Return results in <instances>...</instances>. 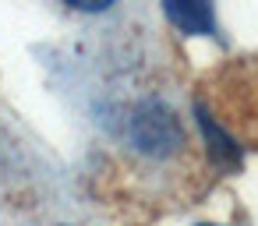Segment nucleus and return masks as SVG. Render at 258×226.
I'll return each instance as SVG.
<instances>
[{"mask_svg": "<svg viewBox=\"0 0 258 226\" xmlns=\"http://www.w3.org/2000/svg\"><path fill=\"white\" fill-rule=\"evenodd\" d=\"M131 134L142 148L149 152H170L177 141H180V131H177V120L173 113H166L163 106H145L138 110V117H131Z\"/></svg>", "mask_w": 258, "mask_h": 226, "instance_id": "1", "label": "nucleus"}, {"mask_svg": "<svg viewBox=\"0 0 258 226\" xmlns=\"http://www.w3.org/2000/svg\"><path fill=\"white\" fill-rule=\"evenodd\" d=\"M166 18L184 29V32H212L216 18H212V8L209 4H187V0H170L166 4Z\"/></svg>", "mask_w": 258, "mask_h": 226, "instance_id": "2", "label": "nucleus"}, {"mask_svg": "<svg viewBox=\"0 0 258 226\" xmlns=\"http://www.w3.org/2000/svg\"><path fill=\"white\" fill-rule=\"evenodd\" d=\"M202 127H205V138H209V148H212V156H216L223 166H233V163L240 159V156H237V145H233L226 134H219V131H216V124H212L205 113H202Z\"/></svg>", "mask_w": 258, "mask_h": 226, "instance_id": "3", "label": "nucleus"}]
</instances>
